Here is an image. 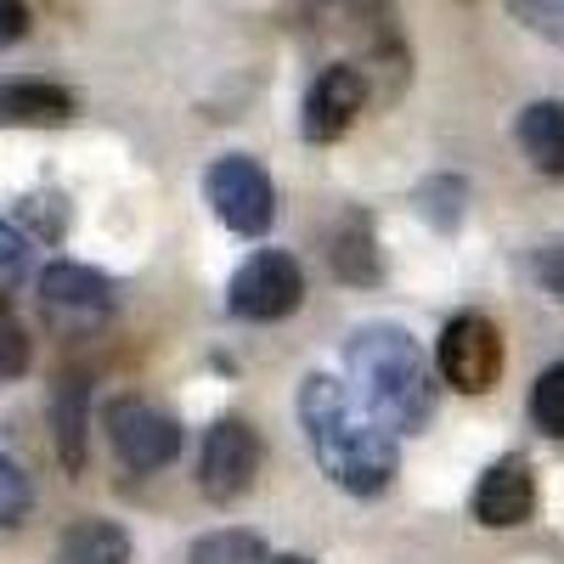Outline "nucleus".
Masks as SVG:
<instances>
[{"mask_svg":"<svg viewBox=\"0 0 564 564\" xmlns=\"http://www.w3.org/2000/svg\"><path fill=\"white\" fill-rule=\"evenodd\" d=\"M300 423H305V441L322 463V475L339 491L379 497L395 480V468H401L395 430L379 412H367L350 384L327 379V372H311L300 384Z\"/></svg>","mask_w":564,"mask_h":564,"instance_id":"1","label":"nucleus"},{"mask_svg":"<svg viewBox=\"0 0 564 564\" xmlns=\"http://www.w3.org/2000/svg\"><path fill=\"white\" fill-rule=\"evenodd\" d=\"M350 367V390L367 412H379L390 430H423L435 412V384H430V361H423L417 339L395 322H367L345 345Z\"/></svg>","mask_w":564,"mask_h":564,"instance_id":"2","label":"nucleus"},{"mask_svg":"<svg viewBox=\"0 0 564 564\" xmlns=\"http://www.w3.org/2000/svg\"><path fill=\"white\" fill-rule=\"evenodd\" d=\"M204 198H209V209L220 215V226L243 231V238H260V231H271V220H276V186H271V175H265L254 159H243V153H226V159L209 164Z\"/></svg>","mask_w":564,"mask_h":564,"instance_id":"3","label":"nucleus"},{"mask_svg":"<svg viewBox=\"0 0 564 564\" xmlns=\"http://www.w3.org/2000/svg\"><path fill=\"white\" fill-rule=\"evenodd\" d=\"M305 300V276L300 260L282 254V249H260L254 260L238 265L226 289V311L243 316V322H276V316H294Z\"/></svg>","mask_w":564,"mask_h":564,"instance_id":"4","label":"nucleus"},{"mask_svg":"<svg viewBox=\"0 0 564 564\" xmlns=\"http://www.w3.org/2000/svg\"><path fill=\"white\" fill-rule=\"evenodd\" d=\"M102 430H108L119 463L135 468V475H153V468L175 463V452H181V423L170 412H159L153 401H135V395L108 401Z\"/></svg>","mask_w":564,"mask_h":564,"instance_id":"5","label":"nucleus"},{"mask_svg":"<svg viewBox=\"0 0 564 564\" xmlns=\"http://www.w3.org/2000/svg\"><path fill=\"white\" fill-rule=\"evenodd\" d=\"M441 379L463 395H486L497 384V372H502V334H497V322L480 316V311H463L446 322V334H441Z\"/></svg>","mask_w":564,"mask_h":564,"instance_id":"6","label":"nucleus"},{"mask_svg":"<svg viewBox=\"0 0 564 564\" xmlns=\"http://www.w3.org/2000/svg\"><path fill=\"white\" fill-rule=\"evenodd\" d=\"M260 475V435L243 417H220L198 452V486L209 502H238Z\"/></svg>","mask_w":564,"mask_h":564,"instance_id":"7","label":"nucleus"},{"mask_svg":"<svg viewBox=\"0 0 564 564\" xmlns=\"http://www.w3.org/2000/svg\"><path fill=\"white\" fill-rule=\"evenodd\" d=\"M305 18H311L316 34L345 40V45H356L361 57H372V68H379V57L401 63L395 18H390L384 0H305Z\"/></svg>","mask_w":564,"mask_h":564,"instance_id":"8","label":"nucleus"},{"mask_svg":"<svg viewBox=\"0 0 564 564\" xmlns=\"http://www.w3.org/2000/svg\"><path fill=\"white\" fill-rule=\"evenodd\" d=\"M367 97H372V85H367V74L356 68V63H327L316 79H311V90H305V108H300V130H305V141H339L350 124H356V113L367 108Z\"/></svg>","mask_w":564,"mask_h":564,"instance_id":"9","label":"nucleus"},{"mask_svg":"<svg viewBox=\"0 0 564 564\" xmlns=\"http://www.w3.org/2000/svg\"><path fill=\"white\" fill-rule=\"evenodd\" d=\"M536 513V480H531V463L525 457H497L486 475H480V491H475V520L491 525V531H508V525H525Z\"/></svg>","mask_w":564,"mask_h":564,"instance_id":"10","label":"nucleus"},{"mask_svg":"<svg viewBox=\"0 0 564 564\" xmlns=\"http://www.w3.org/2000/svg\"><path fill=\"white\" fill-rule=\"evenodd\" d=\"M40 300L52 316H102L113 305V282L102 271H90V265H45L40 271Z\"/></svg>","mask_w":564,"mask_h":564,"instance_id":"11","label":"nucleus"},{"mask_svg":"<svg viewBox=\"0 0 564 564\" xmlns=\"http://www.w3.org/2000/svg\"><path fill=\"white\" fill-rule=\"evenodd\" d=\"M74 97L45 79H7L0 85V124H68Z\"/></svg>","mask_w":564,"mask_h":564,"instance_id":"12","label":"nucleus"},{"mask_svg":"<svg viewBox=\"0 0 564 564\" xmlns=\"http://www.w3.org/2000/svg\"><path fill=\"white\" fill-rule=\"evenodd\" d=\"M52 430H57L63 468L79 475L85 468V435H90V390H85L79 372H68V379L57 384V395H52Z\"/></svg>","mask_w":564,"mask_h":564,"instance_id":"13","label":"nucleus"},{"mask_svg":"<svg viewBox=\"0 0 564 564\" xmlns=\"http://www.w3.org/2000/svg\"><path fill=\"white\" fill-rule=\"evenodd\" d=\"M520 148L542 175H564V102H531L520 113Z\"/></svg>","mask_w":564,"mask_h":564,"instance_id":"14","label":"nucleus"},{"mask_svg":"<svg viewBox=\"0 0 564 564\" xmlns=\"http://www.w3.org/2000/svg\"><path fill=\"white\" fill-rule=\"evenodd\" d=\"M52 564H130V536L113 520H79L57 542Z\"/></svg>","mask_w":564,"mask_h":564,"instance_id":"15","label":"nucleus"},{"mask_svg":"<svg viewBox=\"0 0 564 564\" xmlns=\"http://www.w3.org/2000/svg\"><path fill=\"white\" fill-rule=\"evenodd\" d=\"M334 271L345 276V282H372L379 276V249H372V226L361 220V215H350L345 220V231L334 238Z\"/></svg>","mask_w":564,"mask_h":564,"instance_id":"16","label":"nucleus"},{"mask_svg":"<svg viewBox=\"0 0 564 564\" xmlns=\"http://www.w3.org/2000/svg\"><path fill=\"white\" fill-rule=\"evenodd\" d=\"M193 564H271V553L254 531H215L193 542Z\"/></svg>","mask_w":564,"mask_h":564,"instance_id":"17","label":"nucleus"},{"mask_svg":"<svg viewBox=\"0 0 564 564\" xmlns=\"http://www.w3.org/2000/svg\"><path fill=\"white\" fill-rule=\"evenodd\" d=\"M463 198H468V193H463V181H457V175H435V181H423V186H417V209L430 215L441 231H452V226L463 220Z\"/></svg>","mask_w":564,"mask_h":564,"instance_id":"18","label":"nucleus"},{"mask_svg":"<svg viewBox=\"0 0 564 564\" xmlns=\"http://www.w3.org/2000/svg\"><path fill=\"white\" fill-rule=\"evenodd\" d=\"M531 417H536V430H547V435L564 441V361L547 367L542 379H536V390H531Z\"/></svg>","mask_w":564,"mask_h":564,"instance_id":"19","label":"nucleus"},{"mask_svg":"<svg viewBox=\"0 0 564 564\" xmlns=\"http://www.w3.org/2000/svg\"><path fill=\"white\" fill-rule=\"evenodd\" d=\"M513 23H525L536 40L564 45V0H502Z\"/></svg>","mask_w":564,"mask_h":564,"instance_id":"20","label":"nucleus"},{"mask_svg":"<svg viewBox=\"0 0 564 564\" xmlns=\"http://www.w3.org/2000/svg\"><path fill=\"white\" fill-rule=\"evenodd\" d=\"M29 502H34L29 475H23L7 452H0V525H23V520H29Z\"/></svg>","mask_w":564,"mask_h":564,"instance_id":"21","label":"nucleus"},{"mask_svg":"<svg viewBox=\"0 0 564 564\" xmlns=\"http://www.w3.org/2000/svg\"><path fill=\"white\" fill-rule=\"evenodd\" d=\"M23 276H29V238H23L18 226L0 220V294L18 289Z\"/></svg>","mask_w":564,"mask_h":564,"instance_id":"22","label":"nucleus"},{"mask_svg":"<svg viewBox=\"0 0 564 564\" xmlns=\"http://www.w3.org/2000/svg\"><path fill=\"white\" fill-rule=\"evenodd\" d=\"M29 372V334L12 322V316H0V384H12Z\"/></svg>","mask_w":564,"mask_h":564,"instance_id":"23","label":"nucleus"},{"mask_svg":"<svg viewBox=\"0 0 564 564\" xmlns=\"http://www.w3.org/2000/svg\"><path fill=\"white\" fill-rule=\"evenodd\" d=\"M536 276H542V289L553 300H564V238H553V243L536 249Z\"/></svg>","mask_w":564,"mask_h":564,"instance_id":"24","label":"nucleus"},{"mask_svg":"<svg viewBox=\"0 0 564 564\" xmlns=\"http://www.w3.org/2000/svg\"><path fill=\"white\" fill-rule=\"evenodd\" d=\"M29 34V7L23 0H0V45H18Z\"/></svg>","mask_w":564,"mask_h":564,"instance_id":"25","label":"nucleus"},{"mask_svg":"<svg viewBox=\"0 0 564 564\" xmlns=\"http://www.w3.org/2000/svg\"><path fill=\"white\" fill-rule=\"evenodd\" d=\"M271 564H311L305 553H282V558H271Z\"/></svg>","mask_w":564,"mask_h":564,"instance_id":"26","label":"nucleus"}]
</instances>
